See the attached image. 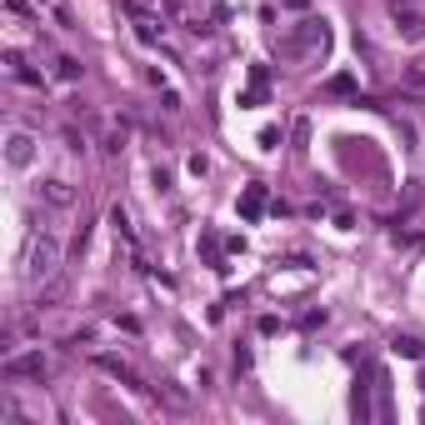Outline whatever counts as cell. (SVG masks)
Wrapping results in <instances>:
<instances>
[{
  "mask_svg": "<svg viewBox=\"0 0 425 425\" xmlns=\"http://www.w3.org/2000/svg\"><path fill=\"white\" fill-rule=\"evenodd\" d=\"M55 270H60V240L46 230V236H35L30 250H26V281L46 285V281H55Z\"/></svg>",
  "mask_w": 425,
  "mask_h": 425,
  "instance_id": "1",
  "label": "cell"
},
{
  "mask_svg": "<svg viewBox=\"0 0 425 425\" xmlns=\"http://www.w3.org/2000/svg\"><path fill=\"white\" fill-rule=\"evenodd\" d=\"M310 50H325V20H301V30L281 40V55L285 60H301Z\"/></svg>",
  "mask_w": 425,
  "mask_h": 425,
  "instance_id": "2",
  "label": "cell"
},
{
  "mask_svg": "<svg viewBox=\"0 0 425 425\" xmlns=\"http://www.w3.org/2000/svg\"><path fill=\"white\" fill-rule=\"evenodd\" d=\"M0 370H6V380H20V375H46L50 370V360L46 355H40V350H30V355H6V366H0Z\"/></svg>",
  "mask_w": 425,
  "mask_h": 425,
  "instance_id": "3",
  "label": "cell"
},
{
  "mask_svg": "<svg viewBox=\"0 0 425 425\" xmlns=\"http://www.w3.org/2000/svg\"><path fill=\"white\" fill-rule=\"evenodd\" d=\"M30 145H35V140H30L26 131H10V140H6V160H10V165H30Z\"/></svg>",
  "mask_w": 425,
  "mask_h": 425,
  "instance_id": "4",
  "label": "cell"
},
{
  "mask_svg": "<svg viewBox=\"0 0 425 425\" xmlns=\"http://www.w3.org/2000/svg\"><path fill=\"white\" fill-rule=\"evenodd\" d=\"M40 196H46L55 210H70V205H75V190H70L66 180H46V185H40Z\"/></svg>",
  "mask_w": 425,
  "mask_h": 425,
  "instance_id": "5",
  "label": "cell"
},
{
  "mask_svg": "<svg viewBox=\"0 0 425 425\" xmlns=\"http://www.w3.org/2000/svg\"><path fill=\"white\" fill-rule=\"evenodd\" d=\"M261 210H265V185H245V196H240V216H245V220H261Z\"/></svg>",
  "mask_w": 425,
  "mask_h": 425,
  "instance_id": "6",
  "label": "cell"
},
{
  "mask_svg": "<svg viewBox=\"0 0 425 425\" xmlns=\"http://www.w3.org/2000/svg\"><path fill=\"white\" fill-rule=\"evenodd\" d=\"M95 366H100L105 375H115V380H131V386H140V375H135L131 366H125L120 355H95Z\"/></svg>",
  "mask_w": 425,
  "mask_h": 425,
  "instance_id": "7",
  "label": "cell"
},
{
  "mask_svg": "<svg viewBox=\"0 0 425 425\" xmlns=\"http://www.w3.org/2000/svg\"><path fill=\"white\" fill-rule=\"evenodd\" d=\"M395 355H406V360H425V346H420V340L415 335H395V346H390Z\"/></svg>",
  "mask_w": 425,
  "mask_h": 425,
  "instance_id": "8",
  "label": "cell"
},
{
  "mask_svg": "<svg viewBox=\"0 0 425 425\" xmlns=\"http://www.w3.org/2000/svg\"><path fill=\"white\" fill-rule=\"evenodd\" d=\"M55 75H60V80H80V60H70V55L55 60Z\"/></svg>",
  "mask_w": 425,
  "mask_h": 425,
  "instance_id": "9",
  "label": "cell"
},
{
  "mask_svg": "<svg viewBox=\"0 0 425 425\" xmlns=\"http://www.w3.org/2000/svg\"><path fill=\"white\" fill-rule=\"evenodd\" d=\"M120 145H125V131H111V135H105V155H115Z\"/></svg>",
  "mask_w": 425,
  "mask_h": 425,
  "instance_id": "10",
  "label": "cell"
},
{
  "mask_svg": "<svg viewBox=\"0 0 425 425\" xmlns=\"http://www.w3.org/2000/svg\"><path fill=\"white\" fill-rule=\"evenodd\" d=\"M275 140H281V131H275V125H265V131H261V145H265V151H275Z\"/></svg>",
  "mask_w": 425,
  "mask_h": 425,
  "instance_id": "11",
  "label": "cell"
},
{
  "mask_svg": "<svg viewBox=\"0 0 425 425\" xmlns=\"http://www.w3.org/2000/svg\"><path fill=\"white\" fill-rule=\"evenodd\" d=\"M6 10H10V15H26L30 6H26V0H6Z\"/></svg>",
  "mask_w": 425,
  "mask_h": 425,
  "instance_id": "12",
  "label": "cell"
},
{
  "mask_svg": "<svg viewBox=\"0 0 425 425\" xmlns=\"http://www.w3.org/2000/svg\"><path fill=\"white\" fill-rule=\"evenodd\" d=\"M420 390H425V370H420Z\"/></svg>",
  "mask_w": 425,
  "mask_h": 425,
  "instance_id": "13",
  "label": "cell"
}]
</instances>
